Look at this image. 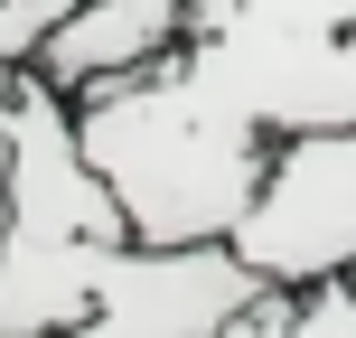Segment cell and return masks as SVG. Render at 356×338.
Masks as SVG:
<instances>
[{
    "label": "cell",
    "instance_id": "cell-1",
    "mask_svg": "<svg viewBox=\"0 0 356 338\" xmlns=\"http://www.w3.org/2000/svg\"><path fill=\"white\" fill-rule=\"evenodd\" d=\"M75 132H85V160L113 178L141 245L234 235L263 169H272V141H282L244 104H225L178 47H160L150 66L113 75L94 94H75Z\"/></svg>",
    "mask_w": 356,
    "mask_h": 338
},
{
    "label": "cell",
    "instance_id": "cell-2",
    "mask_svg": "<svg viewBox=\"0 0 356 338\" xmlns=\"http://www.w3.org/2000/svg\"><path fill=\"white\" fill-rule=\"evenodd\" d=\"M10 245H0V338L94 329L104 282L131 245L113 178L85 160L75 94L47 66H10Z\"/></svg>",
    "mask_w": 356,
    "mask_h": 338
},
{
    "label": "cell",
    "instance_id": "cell-3",
    "mask_svg": "<svg viewBox=\"0 0 356 338\" xmlns=\"http://www.w3.org/2000/svg\"><path fill=\"white\" fill-rule=\"evenodd\" d=\"M178 56L263 132L356 123V0H197Z\"/></svg>",
    "mask_w": 356,
    "mask_h": 338
},
{
    "label": "cell",
    "instance_id": "cell-4",
    "mask_svg": "<svg viewBox=\"0 0 356 338\" xmlns=\"http://www.w3.org/2000/svg\"><path fill=\"white\" fill-rule=\"evenodd\" d=\"M263 282H328L356 272V123H319V132H282L272 169L253 188L244 226H234Z\"/></svg>",
    "mask_w": 356,
    "mask_h": 338
},
{
    "label": "cell",
    "instance_id": "cell-5",
    "mask_svg": "<svg viewBox=\"0 0 356 338\" xmlns=\"http://www.w3.org/2000/svg\"><path fill=\"white\" fill-rule=\"evenodd\" d=\"M253 291H263V272L234 254V235H207V245H141L131 235L94 329L104 338H225Z\"/></svg>",
    "mask_w": 356,
    "mask_h": 338
},
{
    "label": "cell",
    "instance_id": "cell-6",
    "mask_svg": "<svg viewBox=\"0 0 356 338\" xmlns=\"http://www.w3.org/2000/svg\"><path fill=\"white\" fill-rule=\"evenodd\" d=\"M178 38H188V0H75V10L47 29L38 66H47L66 94H94V85H113V75L150 66V56L178 47Z\"/></svg>",
    "mask_w": 356,
    "mask_h": 338
},
{
    "label": "cell",
    "instance_id": "cell-7",
    "mask_svg": "<svg viewBox=\"0 0 356 338\" xmlns=\"http://www.w3.org/2000/svg\"><path fill=\"white\" fill-rule=\"evenodd\" d=\"M66 10L75 0H0V66H38V47Z\"/></svg>",
    "mask_w": 356,
    "mask_h": 338
},
{
    "label": "cell",
    "instance_id": "cell-8",
    "mask_svg": "<svg viewBox=\"0 0 356 338\" xmlns=\"http://www.w3.org/2000/svg\"><path fill=\"white\" fill-rule=\"evenodd\" d=\"M356 338V272H328V282H300V338Z\"/></svg>",
    "mask_w": 356,
    "mask_h": 338
},
{
    "label": "cell",
    "instance_id": "cell-9",
    "mask_svg": "<svg viewBox=\"0 0 356 338\" xmlns=\"http://www.w3.org/2000/svg\"><path fill=\"white\" fill-rule=\"evenodd\" d=\"M0 245H10V123H0Z\"/></svg>",
    "mask_w": 356,
    "mask_h": 338
},
{
    "label": "cell",
    "instance_id": "cell-10",
    "mask_svg": "<svg viewBox=\"0 0 356 338\" xmlns=\"http://www.w3.org/2000/svg\"><path fill=\"white\" fill-rule=\"evenodd\" d=\"M188 10H197V0H188Z\"/></svg>",
    "mask_w": 356,
    "mask_h": 338
}]
</instances>
